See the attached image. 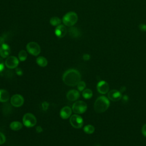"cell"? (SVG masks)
Here are the masks:
<instances>
[{"mask_svg": "<svg viewBox=\"0 0 146 146\" xmlns=\"http://www.w3.org/2000/svg\"><path fill=\"white\" fill-rule=\"evenodd\" d=\"M63 81L68 86H75L80 81L81 75L80 72L75 69L67 70L63 75Z\"/></svg>", "mask_w": 146, "mask_h": 146, "instance_id": "1", "label": "cell"}, {"mask_svg": "<svg viewBox=\"0 0 146 146\" xmlns=\"http://www.w3.org/2000/svg\"><path fill=\"white\" fill-rule=\"evenodd\" d=\"M110 106V102L106 96H101L97 98L95 100L94 108L95 112L98 113H102L105 112Z\"/></svg>", "mask_w": 146, "mask_h": 146, "instance_id": "2", "label": "cell"}, {"mask_svg": "<svg viewBox=\"0 0 146 146\" xmlns=\"http://www.w3.org/2000/svg\"><path fill=\"white\" fill-rule=\"evenodd\" d=\"M78 15L76 13L70 11L66 13L62 18V22L64 25L71 27L74 25L78 21Z\"/></svg>", "mask_w": 146, "mask_h": 146, "instance_id": "3", "label": "cell"}, {"mask_svg": "<svg viewBox=\"0 0 146 146\" xmlns=\"http://www.w3.org/2000/svg\"><path fill=\"white\" fill-rule=\"evenodd\" d=\"M87 108V104L82 100L75 102L72 107V111L78 114H82L86 112Z\"/></svg>", "mask_w": 146, "mask_h": 146, "instance_id": "4", "label": "cell"}, {"mask_svg": "<svg viewBox=\"0 0 146 146\" xmlns=\"http://www.w3.org/2000/svg\"><path fill=\"white\" fill-rule=\"evenodd\" d=\"M22 120L23 125L28 128L34 127L36 123V119L35 116L31 113H26L25 114Z\"/></svg>", "mask_w": 146, "mask_h": 146, "instance_id": "5", "label": "cell"}, {"mask_svg": "<svg viewBox=\"0 0 146 146\" xmlns=\"http://www.w3.org/2000/svg\"><path fill=\"white\" fill-rule=\"evenodd\" d=\"M26 49L28 52L34 56H37L40 52V47L35 42H29L26 45Z\"/></svg>", "mask_w": 146, "mask_h": 146, "instance_id": "6", "label": "cell"}, {"mask_svg": "<svg viewBox=\"0 0 146 146\" xmlns=\"http://www.w3.org/2000/svg\"><path fill=\"white\" fill-rule=\"evenodd\" d=\"M71 125L75 128H80L83 125V118L78 115H73L70 119Z\"/></svg>", "mask_w": 146, "mask_h": 146, "instance_id": "7", "label": "cell"}, {"mask_svg": "<svg viewBox=\"0 0 146 146\" xmlns=\"http://www.w3.org/2000/svg\"><path fill=\"white\" fill-rule=\"evenodd\" d=\"M18 64H19V60L17 57L14 56H8L5 62V66L7 68L10 69L17 68Z\"/></svg>", "mask_w": 146, "mask_h": 146, "instance_id": "8", "label": "cell"}, {"mask_svg": "<svg viewBox=\"0 0 146 146\" xmlns=\"http://www.w3.org/2000/svg\"><path fill=\"white\" fill-rule=\"evenodd\" d=\"M10 103L13 106L15 107H19L23 105L24 99L22 95L19 94H15L11 96Z\"/></svg>", "mask_w": 146, "mask_h": 146, "instance_id": "9", "label": "cell"}, {"mask_svg": "<svg viewBox=\"0 0 146 146\" xmlns=\"http://www.w3.org/2000/svg\"><path fill=\"white\" fill-rule=\"evenodd\" d=\"M121 92L116 90H111L108 94V99L113 102L119 101L121 98Z\"/></svg>", "mask_w": 146, "mask_h": 146, "instance_id": "10", "label": "cell"}, {"mask_svg": "<svg viewBox=\"0 0 146 146\" xmlns=\"http://www.w3.org/2000/svg\"><path fill=\"white\" fill-rule=\"evenodd\" d=\"M109 85L105 81H100L97 84V90L98 91L102 94H105L108 92L109 90Z\"/></svg>", "mask_w": 146, "mask_h": 146, "instance_id": "11", "label": "cell"}, {"mask_svg": "<svg viewBox=\"0 0 146 146\" xmlns=\"http://www.w3.org/2000/svg\"><path fill=\"white\" fill-rule=\"evenodd\" d=\"M11 52L10 47L6 43H3L0 46V55L3 58H7Z\"/></svg>", "mask_w": 146, "mask_h": 146, "instance_id": "12", "label": "cell"}, {"mask_svg": "<svg viewBox=\"0 0 146 146\" xmlns=\"http://www.w3.org/2000/svg\"><path fill=\"white\" fill-rule=\"evenodd\" d=\"M79 96H80L79 92L76 90H70L66 95L67 99L68 100L71 102L76 100L79 98Z\"/></svg>", "mask_w": 146, "mask_h": 146, "instance_id": "13", "label": "cell"}, {"mask_svg": "<svg viewBox=\"0 0 146 146\" xmlns=\"http://www.w3.org/2000/svg\"><path fill=\"white\" fill-rule=\"evenodd\" d=\"M67 33V29L64 25H59L55 28V34L58 38H63Z\"/></svg>", "mask_w": 146, "mask_h": 146, "instance_id": "14", "label": "cell"}, {"mask_svg": "<svg viewBox=\"0 0 146 146\" xmlns=\"http://www.w3.org/2000/svg\"><path fill=\"white\" fill-rule=\"evenodd\" d=\"M72 113V109L68 106L63 107L60 111V116L63 119H66L70 117Z\"/></svg>", "mask_w": 146, "mask_h": 146, "instance_id": "15", "label": "cell"}, {"mask_svg": "<svg viewBox=\"0 0 146 146\" xmlns=\"http://www.w3.org/2000/svg\"><path fill=\"white\" fill-rule=\"evenodd\" d=\"M10 98V94L9 92L4 89L0 90V102H6Z\"/></svg>", "mask_w": 146, "mask_h": 146, "instance_id": "16", "label": "cell"}, {"mask_svg": "<svg viewBox=\"0 0 146 146\" xmlns=\"http://www.w3.org/2000/svg\"><path fill=\"white\" fill-rule=\"evenodd\" d=\"M70 36L72 38H78L80 35V32L78 29L75 27H70L68 29Z\"/></svg>", "mask_w": 146, "mask_h": 146, "instance_id": "17", "label": "cell"}, {"mask_svg": "<svg viewBox=\"0 0 146 146\" xmlns=\"http://www.w3.org/2000/svg\"><path fill=\"white\" fill-rule=\"evenodd\" d=\"M22 124L21 122L17 121H13L10 124V128L13 131H19L22 128Z\"/></svg>", "mask_w": 146, "mask_h": 146, "instance_id": "18", "label": "cell"}, {"mask_svg": "<svg viewBox=\"0 0 146 146\" xmlns=\"http://www.w3.org/2000/svg\"><path fill=\"white\" fill-rule=\"evenodd\" d=\"M36 63L38 64V65H39V66L42 67H46L48 64V61L46 59V58L43 56H42L38 57L36 59Z\"/></svg>", "mask_w": 146, "mask_h": 146, "instance_id": "19", "label": "cell"}, {"mask_svg": "<svg viewBox=\"0 0 146 146\" xmlns=\"http://www.w3.org/2000/svg\"><path fill=\"white\" fill-rule=\"evenodd\" d=\"M82 96L86 99H90L92 96V91L89 89H84L82 92Z\"/></svg>", "mask_w": 146, "mask_h": 146, "instance_id": "20", "label": "cell"}, {"mask_svg": "<svg viewBox=\"0 0 146 146\" xmlns=\"http://www.w3.org/2000/svg\"><path fill=\"white\" fill-rule=\"evenodd\" d=\"M50 23L52 26H58V25H60L61 23V19L57 17H52L50 20Z\"/></svg>", "mask_w": 146, "mask_h": 146, "instance_id": "21", "label": "cell"}, {"mask_svg": "<svg viewBox=\"0 0 146 146\" xmlns=\"http://www.w3.org/2000/svg\"><path fill=\"white\" fill-rule=\"evenodd\" d=\"M83 130L87 134H92L95 131V127L92 125L88 124L84 127Z\"/></svg>", "mask_w": 146, "mask_h": 146, "instance_id": "22", "label": "cell"}, {"mask_svg": "<svg viewBox=\"0 0 146 146\" xmlns=\"http://www.w3.org/2000/svg\"><path fill=\"white\" fill-rule=\"evenodd\" d=\"M27 57V54L25 50H21L18 54V58L19 60L23 62L26 60Z\"/></svg>", "mask_w": 146, "mask_h": 146, "instance_id": "23", "label": "cell"}, {"mask_svg": "<svg viewBox=\"0 0 146 146\" xmlns=\"http://www.w3.org/2000/svg\"><path fill=\"white\" fill-rule=\"evenodd\" d=\"M77 88L79 91H83L86 88V83L83 81H80L77 84Z\"/></svg>", "mask_w": 146, "mask_h": 146, "instance_id": "24", "label": "cell"}, {"mask_svg": "<svg viewBox=\"0 0 146 146\" xmlns=\"http://www.w3.org/2000/svg\"><path fill=\"white\" fill-rule=\"evenodd\" d=\"M49 107V104L48 102H43L42 103V110L44 111H46L47 110V109Z\"/></svg>", "mask_w": 146, "mask_h": 146, "instance_id": "25", "label": "cell"}, {"mask_svg": "<svg viewBox=\"0 0 146 146\" xmlns=\"http://www.w3.org/2000/svg\"><path fill=\"white\" fill-rule=\"evenodd\" d=\"M11 107L8 104L7 106V108H5V107L3 106V113L6 112V115H8L9 113H10L11 112Z\"/></svg>", "mask_w": 146, "mask_h": 146, "instance_id": "26", "label": "cell"}, {"mask_svg": "<svg viewBox=\"0 0 146 146\" xmlns=\"http://www.w3.org/2000/svg\"><path fill=\"white\" fill-rule=\"evenodd\" d=\"M6 141V137L2 132H0V145L3 144Z\"/></svg>", "mask_w": 146, "mask_h": 146, "instance_id": "27", "label": "cell"}, {"mask_svg": "<svg viewBox=\"0 0 146 146\" xmlns=\"http://www.w3.org/2000/svg\"><path fill=\"white\" fill-rule=\"evenodd\" d=\"M139 29L142 31H146V25L144 23H141L139 26Z\"/></svg>", "mask_w": 146, "mask_h": 146, "instance_id": "28", "label": "cell"}, {"mask_svg": "<svg viewBox=\"0 0 146 146\" xmlns=\"http://www.w3.org/2000/svg\"><path fill=\"white\" fill-rule=\"evenodd\" d=\"M4 63L1 58H0V72H1L4 70Z\"/></svg>", "mask_w": 146, "mask_h": 146, "instance_id": "29", "label": "cell"}, {"mask_svg": "<svg viewBox=\"0 0 146 146\" xmlns=\"http://www.w3.org/2000/svg\"><path fill=\"white\" fill-rule=\"evenodd\" d=\"M141 132L143 133V135L146 137V124H144L142 127V128H141Z\"/></svg>", "mask_w": 146, "mask_h": 146, "instance_id": "30", "label": "cell"}, {"mask_svg": "<svg viewBox=\"0 0 146 146\" xmlns=\"http://www.w3.org/2000/svg\"><path fill=\"white\" fill-rule=\"evenodd\" d=\"M83 59L84 60H88L90 59V56L88 54H85L83 55Z\"/></svg>", "mask_w": 146, "mask_h": 146, "instance_id": "31", "label": "cell"}, {"mask_svg": "<svg viewBox=\"0 0 146 146\" xmlns=\"http://www.w3.org/2000/svg\"><path fill=\"white\" fill-rule=\"evenodd\" d=\"M16 73L19 76H21L23 74V72H22V70L19 68H16Z\"/></svg>", "mask_w": 146, "mask_h": 146, "instance_id": "32", "label": "cell"}, {"mask_svg": "<svg viewBox=\"0 0 146 146\" xmlns=\"http://www.w3.org/2000/svg\"><path fill=\"white\" fill-rule=\"evenodd\" d=\"M35 130H36V132L37 133H40V132H42L43 131V129L41 127V126H40V125L37 126L36 127V128H35Z\"/></svg>", "mask_w": 146, "mask_h": 146, "instance_id": "33", "label": "cell"}, {"mask_svg": "<svg viewBox=\"0 0 146 146\" xmlns=\"http://www.w3.org/2000/svg\"><path fill=\"white\" fill-rule=\"evenodd\" d=\"M5 39L4 36H0V44H2L3 43H5Z\"/></svg>", "mask_w": 146, "mask_h": 146, "instance_id": "34", "label": "cell"}, {"mask_svg": "<svg viewBox=\"0 0 146 146\" xmlns=\"http://www.w3.org/2000/svg\"><path fill=\"white\" fill-rule=\"evenodd\" d=\"M95 146H100L99 145H95Z\"/></svg>", "mask_w": 146, "mask_h": 146, "instance_id": "35", "label": "cell"}]
</instances>
